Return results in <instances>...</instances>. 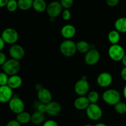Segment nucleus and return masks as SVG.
Returning <instances> with one entry per match:
<instances>
[{"label":"nucleus","mask_w":126,"mask_h":126,"mask_svg":"<svg viewBox=\"0 0 126 126\" xmlns=\"http://www.w3.org/2000/svg\"><path fill=\"white\" fill-rule=\"evenodd\" d=\"M121 95L119 91L116 89H107L102 94V99L107 104L114 106L121 102Z\"/></svg>","instance_id":"nucleus-1"},{"label":"nucleus","mask_w":126,"mask_h":126,"mask_svg":"<svg viewBox=\"0 0 126 126\" xmlns=\"http://www.w3.org/2000/svg\"><path fill=\"white\" fill-rule=\"evenodd\" d=\"M1 67L3 72L11 76L18 73L20 70V63L18 60L10 59L7 60L6 63Z\"/></svg>","instance_id":"nucleus-2"},{"label":"nucleus","mask_w":126,"mask_h":126,"mask_svg":"<svg viewBox=\"0 0 126 126\" xmlns=\"http://www.w3.org/2000/svg\"><path fill=\"white\" fill-rule=\"evenodd\" d=\"M60 50L62 55L67 57H71L77 52L76 43L71 39H65L60 45Z\"/></svg>","instance_id":"nucleus-3"},{"label":"nucleus","mask_w":126,"mask_h":126,"mask_svg":"<svg viewBox=\"0 0 126 126\" xmlns=\"http://www.w3.org/2000/svg\"><path fill=\"white\" fill-rule=\"evenodd\" d=\"M108 54L110 58L114 62L121 61L125 55V50L119 44H113L109 47Z\"/></svg>","instance_id":"nucleus-4"},{"label":"nucleus","mask_w":126,"mask_h":126,"mask_svg":"<svg viewBox=\"0 0 126 126\" xmlns=\"http://www.w3.org/2000/svg\"><path fill=\"white\" fill-rule=\"evenodd\" d=\"M1 38L8 44H16L18 39V33L16 29L13 28H7L2 31L1 33Z\"/></svg>","instance_id":"nucleus-5"},{"label":"nucleus","mask_w":126,"mask_h":126,"mask_svg":"<svg viewBox=\"0 0 126 126\" xmlns=\"http://www.w3.org/2000/svg\"><path fill=\"white\" fill-rule=\"evenodd\" d=\"M86 112L89 119L94 121H97L100 119L103 115L102 108L97 103H91L88 108L86 110Z\"/></svg>","instance_id":"nucleus-6"},{"label":"nucleus","mask_w":126,"mask_h":126,"mask_svg":"<svg viewBox=\"0 0 126 126\" xmlns=\"http://www.w3.org/2000/svg\"><path fill=\"white\" fill-rule=\"evenodd\" d=\"M9 107L12 113L18 114L24 111L25 104L19 97L14 95L9 102Z\"/></svg>","instance_id":"nucleus-7"},{"label":"nucleus","mask_w":126,"mask_h":126,"mask_svg":"<svg viewBox=\"0 0 126 126\" xmlns=\"http://www.w3.org/2000/svg\"><path fill=\"white\" fill-rule=\"evenodd\" d=\"M46 12L50 18H55L62 13L63 7L59 1H52L47 5Z\"/></svg>","instance_id":"nucleus-8"},{"label":"nucleus","mask_w":126,"mask_h":126,"mask_svg":"<svg viewBox=\"0 0 126 126\" xmlns=\"http://www.w3.org/2000/svg\"><path fill=\"white\" fill-rule=\"evenodd\" d=\"M89 83L87 81L86 78L82 77L75 84V92L78 95L84 96L89 92Z\"/></svg>","instance_id":"nucleus-9"},{"label":"nucleus","mask_w":126,"mask_h":126,"mask_svg":"<svg viewBox=\"0 0 126 126\" xmlns=\"http://www.w3.org/2000/svg\"><path fill=\"white\" fill-rule=\"evenodd\" d=\"M100 59V54L95 49H91L84 56V61L87 65L92 66L96 65Z\"/></svg>","instance_id":"nucleus-10"},{"label":"nucleus","mask_w":126,"mask_h":126,"mask_svg":"<svg viewBox=\"0 0 126 126\" xmlns=\"http://www.w3.org/2000/svg\"><path fill=\"white\" fill-rule=\"evenodd\" d=\"M10 56L11 57V59H15L19 61L20 60H22L25 56V49H23L22 46L19 44H14L11 46L9 50Z\"/></svg>","instance_id":"nucleus-11"},{"label":"nucleus","mask_w":126,"mask_h":126,"mask_svg":"<svg viewBox=\"0 0 126 126\" xmlns=\"http://www.w3.org/2000/svg\"><path fill=\"white\" fill-rule=\"evenodd\" d=\"M113 82V76L108 72H102L97 78V83L101 87H108Z\"/></svg>","instance_id":"nucleus-12"},{"label":"nucleus","mask_w":126,"mask_h":126,"mask_svg":"<svg viewBox=\"0 0 126 126\" xmlns=\"http://www.w3.org/2000/svg\"><path fill=\"white\" fill-rule=\"evenodd\" d=\"M13 97V90L7 85L0 86V103H9Z\"/></svg>","instance_id":"nucleus-13"},{"label":"nucleus","mask_w":126,"mask_h":126,"mask_svg":"<svg viewBox=\"0 0 126 126\" xmlns=\"http://www.w3.org/2000/svg\"><path fill=\"white\" fill-rule=\"evenodd\" d=\"M37 97H38L39 102L47 105L50 103V102H52V95L51 92L49 89L43 87L38 91Z\"/></svg>","instance_id":"nucleus-14"},{"label":"nucleus","mask_w":126,"mask_h":126,"mask_svg":"<svg viewBox=\"0 0 126 126\" xmlns=\"http://www.w3.org/2000/svg\"><path fill=\"white\" fill-rule=\"evenodd\" d=\"M62 110V107L57 102H50L46 105V113L52 116H55L60 114Z\"/></svg>","instance_id":"nucleus-15"},{"label":"nucleus","mask_w":126,"mask_h":126,"mask_svg":"<svg viewBox=\"0 0 126 126\" xmlns=\"http://www.w3.org/2000/svg\"><path fill=\"white\" fill-rule=\"evenodd\" d=\"M62 36L66 39H70L73 38L76 33V28L71 24L64 25L61 29Z\"/></svg>","instance_id":"nucleus-16"},{"label":"nucleus","mask_w":126,"mask_h":126,"mask_svg":"<svg viewBox=\"0 0 126 126\" xmlns=\"http://www.w3.org/2000/svg\"><path fill=\"white\" fill-rule=\"evenodd\" d=\"M91 104L87 97L79 96L74 102V106L78 110H86Z\"/></svg>","instance_id":"nucleus-17"},{"label":"nucleus","mask_w":126,"mask_h":126,"mask_svg":"<svg viewBox=\"0 0 126 126\" xmlns=\"http://www.w3.org/2000/svg\"><path fill=\"white\" fill-rule=\"evenodd\" d=\"M22 82H23V81L20 76H18V75H13V76H9V78L7 86L12 90L17 89L21 87Z\"/></svg>","instance_id":"nucleus-18"},{"label":"nucleus","mask_w":126,"mask_h":126,"mask_svg":"<svg viewBox=\"0 0 126 126\" xmlns=\"http://www.w3.org/2000/svg\"><path fill=\"white\" fill-rule=\"evenodd\" d=\"M45 118L46 117L45 115H44V113L36 111L32 114L31 122L34 125H40V124H43L45 122Z\"/></svg>","instance_id":"nucleus-19"},{"label":"nucleus","mask_w":126,"mask_h":126,"mask_svg":"<svg viewBox=\"0 0 126 126\" xmlns=\"http://www.w3.org/2000/svg\"><path fill=\"white\" fill-rule=\"evenodd\" d=\"M114 28L119 33H126V17H120L115 21Z\"/></svg>","instance_id":"nucleus-20"},{"label":"nucleus","mask_w":126,"mask_h":126,"mask_svg":"<svg viewBox=\"0 0 126 126\" xmlns=\"http://www.w3.org/2000/svg\"><path fill=\"white\" fill-rule=\"evenodd\" d=\"M32 115L27 111H23L17 114L16 120L20 124H27L31 122Z\"/></svg>","instance_id":"nucleus-21"},{"label":"nucleus","mask_w":126,"mask_h":126,"mask_svg":"<svg viewBox=\"0 0 126 126\" xmlns=\"http://www.w3.org/2000/svg\"><path fill=\"white\" fill-rule=\"evenodd\" d=\"M47 5L44 0H33V8L38 12H43L46 11Z\"/></svg>","instance_id":"nucleus-22"},{"label":"nucleus","mask_w":126,"mask_h":126,"mask_svg":"<svg viewBox=\"0 0 126 126\" xmlns=\"http://www.w3.org/2000/svg\"><path fill=\"white\" fill-rule=\"evenodd\" d=\"M121 39L120 33L116 30L110 31L108 34V39L110 43L113 44H118Z\"/></svg>","instance_id":"nucleus-23"},{"label":"nucleus","mask_w":126,"mask_h":126,"mask_svg":"<svg viewBox=\"0 0 126 126\" xmlns=\"http://www.w3.org/2000/svg\"><path fill=\"white\" fill-rule=\"evenodd\" d=\"M76 44L77 51L82 54H86L91 49L90 44L86 41H79Z\"/></svg>","instance_id":"nucleus-24"},{"label":"nucleus","mask_w":126,"mask_h":126,"mask_svg":"<svg viewBox=\"0 0 126 126\" xmlns=\"http://www.w3.org/2000/svg\"><path fill=\"white\" fill-rule=\"evenodd\" d=\"M18 8L22 11H28L33 7V0H18Z\"/></svg>","instance_id":"nucleus-25"},{"label":"nucleus","mask_w":126,"mask_h":126,"mask_svg":"<svg viewBox=\"0 0 126 126\" xmlns=\"http://www.w3.org/2000/svg\"><path fill=\"white\" fill-rule=\"evenodd\" d=\"M87 97L90 103H91V104L97 103L99 100V94L97 91H92L89 92Z\"/></svg>","instance_id":"nucleus-26"},{"label":"nucleus","mask_w":126,"mask_h":126,"mask_svg":"<svg viewBox=\"0 0 126 126\" xmlns=\"http://www.w3.org/2000/svg\"><path fill=\"white\" fill-rule=\"evenodd\" d=\"M114 110L119 114H126V103L125 102H119L114 105Z\"/></svg>","instance_id":"nucleus-27"},{"label":"nucleus","mask_w":126,"mask_h":126,"mask_svg":"<svg viewBox=\"0 0 126 126\" xmlns=\"http://www.w3.org/2000/svg\"><path fill=\"white\" fill-rule=\"evenodd\" d=\"M6 8H7V11H9V12H15V11L18 8L17 1H15V0H9L8 3H7V6H6Z\"/></svg>","instance_id":"nucleus-28"},{"label":"nucleus","mask_w":126,"mask_h":126,"mask_svg":"<svg viewBox=\"0 0 126 126\" xmlns=\"http://www.w3.org/2000/svg\"><path fill=\"white\" fill-rule=\"evenodd\" d=\"M9 76L4 72H0V86H6L8 83Z\"/></svg>","instance_id":"nucleus-29"},{"label":"nucleus","mask_w":126,"mask_h":126,"mask_svg":"<svg viewBox=\"0 0 126 126\" xmlns=\"http://www.w3.org/2000/svg\"><path fill=\"white\" fill-rule=\"evenodd\" d=\"M62 6L65 9H69L73 5V0H60V1Z\"/></svg>","instance_id":"nucleus-30"},{"label":"nucleus","mask_w":126,"mask_h":126,"mask_svg":"<svg viewBox=\"0 0 126 126\" xmlns=\"http://www.w3.org/2000/svg\"><path fill=\"white\" fill-rule=\"evenodd\" d=\"M36 111L41 112V113H46V105L44 104L43 103H41L40 102H38L35 106Z\"/></svg>","instance_id":"nucleus-31"},{"label":"nucleus","mask_w":126,"mask_h":126,"mask_svg":"<svg viewBox=\"0 0 126 126\" xmlns=\"http://www.w3.org/2000/svg\"><path fill=\"white\" fill-rule=\"evenodd\" d=\"M62 18L65 21H68L71 19V14L69 9H65L63 11L62 13Z\"/></svg>","instance_id":"nucleus-32"},{"label":"nucleus","mask_w":126,"mask_h":126,"mask_svg":"<svg viewBox=\"0 0 126 126\" xmlns=\"http://www.w3.org/2000/svg\"><path fill=\"white\" fill-rule=\"evenodd\" d=\"M120 0H106V3L110 7H115L119 4Z\"/></svg>","instance_id":"nucleus-33"},{"label":"nucleus","mask_w":126,"mask_h":126,"mask_svg":"<svg viewBox=\"0 0 126 126\" xmlns=\"http://www.w3.org/2000/svg\"><path fill=\"white\" fill-rule=\"evenodd\" d=\"M43 126H59V125L56 121L50 119L44 122Z\"/></svg>","instance_id":"nucleus-34"},{"label":"nucleus","mask_w":126,"mask_h":126,"mask_svg":"<svg viewBox=\"0 0 126 126\" xmlns=\"http://www.w3.org/2000/svg\"><path fill=\"white\" fill-rule=\"evenodd\" d=\"M7 61L6 55L2 52H0V66H2Z\"/></svg>","instance_id":"nucleus-35"},{"label":"nucleus","mask_w":126,"mask_h":126,"mask_svg":"<svg viewBox=\"0 0 126 126\" xmlns=\"http://www.w3.org/2000/svg\"><path fill=\"white\" fill-rule=\"evenodd\" d=\"M6 126H21V124L16 119L11 120L7 123Z\"/></svg>","instance_id":"nucleus-36"},{"label":"nucleus","mask_w":126,"mask_h":126,"mask_svg":"<svg viewBox=\"0 0 126 126\" xmlns=\"http://www.w3.org/2000/svg\"><path fill=\"white\" fill-rule=\"evenodd\" d=\"M121 76L122 79L126 81V66H124L121 71Z\"/></svg>","instance_id":"nucleus-37"},{"label":"nucleus","mask_w":126,"mask_h":126,"mask_svg":"<svg viewBox=\"0 0 126 126\" xmlns=\"http://www.w3.org/2000/svg\"><path fill=\"white\" fill-rule=\"evenodd\" d=\"M5 44H6L5 42L4 41L2 38L0 36V52H1L3 50V49L5 47Z\"/></svg>","instance_id":"nucleus-38"},{"label":"nucleus","mask_w":126,"mask_h":126,"mask_svg":"<svg viewBox=\"0 0 126 126\" xmlns=\"http://www.w3.org/2000/svg\"><path fill=\"white\" fill-rule=\"evenodd\" d=\"M9 0H0V7H3L7 6Z\"/></svg>","instance_id":"nucleus-39"},{"label":"nucleus","mask_w":126,"mask_h":126,"mask_svg":"<svg viewBox=\"0 0 126 126\" xmlns=\"http://www.w3.org/2000/svg\"><path fill=\"white\" fill-rule=\"evenodd\" d=\"M121 62H122V63H123V65H124V66H126V54H125V55L124 56V57L123 58Z\"/></svg>","instance_id":"nucleus-40"},{"label":"nucleus","mask_w":126,"mask_h":126,"mask_svg":"<svg viewBox=\"0 0 126 126\" xmlns=\"http://www.w3.org/2000/svg\"><path fill=\"white\" fill-rule=\"evenodd\" d=\"M123 96L125 98V99L126 100V85L124 86V89H123Z\"/></svg>","instance_id":"nucleus-41"},{"label":"nucleus","mask_w":126,"mask_h":126,"mask_svg":"<svg viewBox=\"0 0 126 126\" xmlns=\"http://www.w3.org/2000/svg\"><path fill=\"white\" fill-rule=\"evenodd\" d=\"M94 126H107L106 125V124H105V123H97V124H96Z\"/></svg>","instance_id":"nucleus-42"},{"label":"nucleus","mask_w":126,"mask_h":126,"mask_svg":"<svg viewBox=\"0 0 126 126\" xmlns=\"http://www.w3.org/2000/svg\"><path fill=\"white\" fill-rule=\"evenodd\" d=\"M84 126H94L92 125V124H86Z\"/></svg>","instance_id":"nucleus-43"},{"label":"nucleus","mask_w":126,"mask_h":126,"mask_svg":"<svg viewBox=\"0 0 126 126\" xmlns=\"http://www.w3.org/2000/svg\"><path fill=\"white\" fill-rule=\"evenodd\" d=\"M15 1H18V0H15Z\"/></svg>","instance_id":"nucleus-44"}]
</instances>
